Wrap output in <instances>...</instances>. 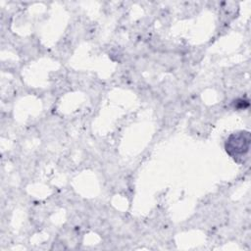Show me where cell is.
I'll use <instances>...</instances> for the list:
<instances>
[{
    "mask_svg": "<svg viewBox=\"0 0 251 251\" xmlns=\"http://www.w3.org/2000/svg\"><path fill=\"white\" fill-rule=\"evenodd\" d=\"M250 144V134L249 132H239L237 134H233L229 137L226 142V151L233 156L234 158H238L244 156L249 150Z\"/></svg>",
    "mask_w": 251,
    "mask_h": 251,
    "instance_id": "obj_1",
    "label": "cell"
}]
</instances>
